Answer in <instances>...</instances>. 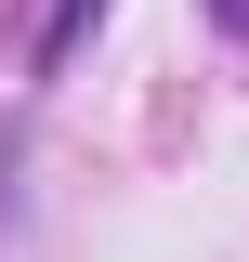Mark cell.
<instances>
[{
	"label": "cell",
	"instance_id": "1",
	"mask_svg": "<svg viewBox=\"0 0 249 262\" xmlns=\"http://www.w3.org/2000/svg\"><path fill=\"white\" fill-rule=\"evenodd\" d=\"M92 13H105V0H53V27H39V66H66V53H79V39H92Z\"/></svg>",
	"mask_w": 249,
	"mask_h": 262
},
{
	"label": "cell",
	"instance_id": "2",
	"mask_svg": "<svg viewBox=\"0 0 249 262\" xmlns=\"http://www.w3.org/2000/svg\"><path fill=\"white\" fill-rule=\"evenodd\" d=\"M210 13H223V27H236V39H249V0H210Z\"/></svg>",
	"mask_w": 249,
	"mask_h": 262
}]
</instances>
